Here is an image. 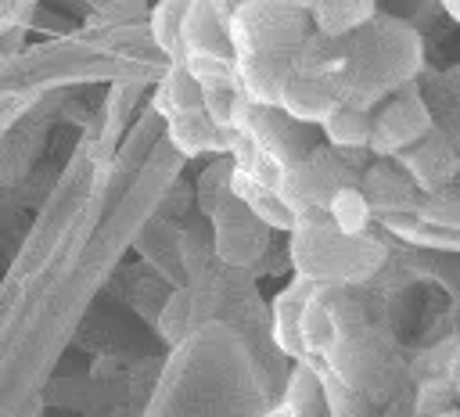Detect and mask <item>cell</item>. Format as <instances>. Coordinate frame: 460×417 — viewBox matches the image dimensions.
<instances>
[{"mask_svg":"<svg viewBox=\"0 0 460 417\" xmlns=\"http://www.w3.org/2000/svg\"><path fill=\"white\" fill-rule=\"evenodd\" d=\"M385 252L374 237H345L331 226L327 212L302 216L291 230V262L295 273L313 284H352L367 280L381 266Z\"/></svg>","mask_w":460,"mask_h":417,"instance_id":"cell-1","label":"cell"},{"mask_svg":"<svg viewBox=\"0 0 460 417\" xmlns=\"http://www.w3.org/2000/svg\"><path fill=\"white\" fill-rule=\"evenodd\" d=\"M428 133H431V111L424 108L420 93L413 86H406L374 119V133H370L367 151H374L377 158H392V155L399 158L406 147L420 144Z\"/></svg>","mask_w":460,"mask_h":417,"instance_id":"cell-2","label":"cell"},{"mask_svg":"<svg viewBox=\"0 0 460 417\" xmlns=\"http://www.w3.org/2000/svg\"><path fill=\"white\" fill-rule=\"evenodd\" d=\"M399 165L406 169L410 183L420 187L424 194L449 191V187L456 183V176H460V158H456L453 144H449L446 137H438L435 129H431L420 144L406 147V151L399 155Z\"/></svg>","mask_w":460,"mask_h":417,"instance_id":"cell-3","label":"cell"},{"mask_svg":"<svg viewBox=\"0 0 460 417\" xmlns=\"http://www.w3.org/2000/svg\"><path fill=\"white\" fill-rule=\"evenodd\" d=\"M183 58H234V43H230V29L219 14L216 0H190L187 14H183Z\"/></svg>","mask_w":460,"mask_h":417,"instance_id":"cell-4","label":"cell"},{"mask_svg":"<svg viewBox=\"0 0 460 417\" xmlns=\"http://www.w3.org/2000/svg\"><path fill=\"white\" fill-rule=\"evenodd\" d=\"M316 291L313 280L305 277H295L277 298H273V342L284 356H291L295 363L305 359V349H302V309L309 302V295Z\"/></svg>","mask_w":460,"mask_h":417,"instance_id":"cell-5","label":"cell"},{"mask_svg":"<svg viewBox=\"0 0 460 417\" xmlns=\"http://www.w3.org/2000/svg\"><path fill=\"white\" fill-rule=\"evenodd\" d=\"M341 104L334 83H323V79H302V75H291V83L284 86L280 93V111L302 126H323L331 119V111Z\"/></svg>","mask_w":460,"mask_h":417,"instance_id":"cell-6","label":"cell"},{"mask_svg":"<svg viewBox=\"0 0 460 417\" xmlns=\"http://www.w3.org/2000/svg\"><path fill=\"white\" fill-rule=\"evenodd\" d=\"M230 194H234L266 230H284V234H291V230L298 226V216L284 205V198H280L273 187H262V183H255V180H248V176H241V173H234V169H230Z\"/></svg>","mask_w":460,"mask_h":417,"instance_id":"cell-7","label":"cell"},{"mask_svg":"<svg viewBox=\"0 0 460 417\" xmlns=\"http://www.w3.org/2000/svg\"><path fill=\"white\" fill-rule=\"evenodd\" d=\"M280 406H284L291 417H327V413H331V406H327V388H323V374H320L316 363H309V359L295 363Z\"/></svg>","mask_w":460,"mask_h":417,"instance_id":"cell-8","label":"cell"},{"mask_svg":"<svg viewBox=\"0 0 460 417\" xmlns=\"http://www.w3.org/2000/svg\"><path fill=\"white\" fill-rule=\"evenodd\" d=\"M230 137H234V133H223V129L205 115V108H201V111H190V115L169 119V140H172L183 155H216V151H230Z\"/></svg>","mask_w":460,"mask_h":417,"instance_id":"cell-9","label":"cell"},{"mask_svg":"<svg viewBox=\"0 0 460 417\" xmlns=\"http://www.w3.org/2000/svg\"><path fill=\"white\" fill-rule=\"evenodd\" d=\"M374 22V0H316L313 4V25L320 36L345 40Z\"/></svg>","mask_w":460,"mask_h":417,"instance_id":"cell-10","label":"cell"},{"mask_svg":"<svg viewBox=\"0 0 460 417\" xmlns=\"http://www.w3.org/2000/svg\"><path fill=\"white\" fill-rule=\"evenodd\" d=\"M323 212H327L331 226H334L338 234H345V237H367L370 219H374V208H370L363 187H356V183L338 187V191L331 194V201H327Z\"/></svg>","mask_w":460,"mask_h":417,"instance_id":"cell-11","label":"cell"},{"mask_svg":"<svg viewBox=\"0 0 460 417\" xmlns=\"http://www.w3.org/2000/svg\"><path fill=\"white\" fill-rule=\"evenodd\" d=\"M320 129H323V137H327L331 147H338V151H359V147L370 144L374 115L363 111V108H352V104H338Z\"/></svg>","mask_w":460,"mask_h":417,"instance_id":"cell-12","label":"cell"},{"mask_svg":"<svg viewBox=\"0 0 460 417\" xmlns=\"http://www.w3.org/2000/svg\"><path fill=\"white\" fill-rule=\"evenodd\" d=\"M158 108H162L165 119L201 111V86L183 68V61H172L169 72H165V79L158 83Z\"/></svg>","mask_w":460,"mask_h":417,"instance_id":"cell-13","label":"cell"},{"mask_svg":"<svg viewBox=\"0 0 460 417\" xmlns=\"http://www.w3.org/2000/svg\"><path fill=\"white\" fill-rule=\"evenodd\" d=\"M187 4H190V0H162V4L155 7V14H151V36H155L158 50H165L172 61H183L180 32H183Z\"/></svg>","mask_w":460,"mask_h":417,"instance_id":"cell-14","label":"cell"},{"mask_svg":"<svg viewBox=\"0 0 460 417\" xmlns=\"http://www.w3.org/2000/svg\"><path fill=\"white\" fill-rule=\"evenodd\" d=\"M183 68L194 75V83L201 90L237 79V58H201V54H194V58H183Z\"/></svg>","mask_w":460,"mask_h":417,"instance_id":"cell-15","label":"cell"},{"mask_svg":"<svg viewBox=\"0 0 460 417\" xmlns=\"http://www.w3.org/2000/svg\"><path fill=\"white\" fill-rule=\"evenodd\" d=\"M262 417H291V413H288V410H284V406H273V410H266V413H262Z\"/></svg>","mask_w":460,"mask_h":417,"instance_id":"cell-16","label":"cell"},{"mask_svg":"<svg viewBox=\"0 0 460 417\" xmlns=\"http://www.w3.org/2000/svg\"><path fill=\"white\" fill-rule=\"evenodd\" d=\"M446 7H449V14L460 22V0H446Z\"/></svg>","mask_w":460,"mask_h":417,"instance_id":"cell-17","label":"cell"}]
</instances>
